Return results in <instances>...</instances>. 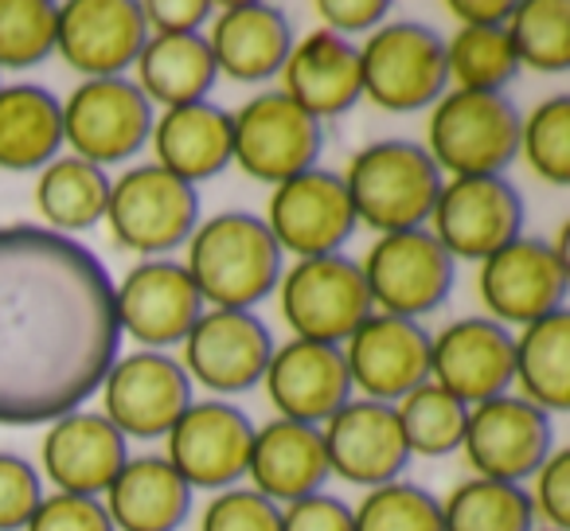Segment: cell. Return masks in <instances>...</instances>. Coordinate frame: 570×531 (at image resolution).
Here are the masks:
<instances>
[{
  "instance_id": "6da1fadb",
  "label": "cell",
  "mask_w": 570,
  "mask_h": 531,
  "mask_svg": "<svg viewBox=\"0 0 570 531\" xmlns=\"http://www.w3.org/2000/svg\"><path fill=\"white\" fill-rule=\"evenodd\" d=\"M118 348L102 258L36 223L0 227V426L75 414L102 387Z\"/></svg>"
},
{
  "instance_id": "7a4b0ae2",
  "label": "cell",
  "mask_w": 570,
  "mask_h": 531,
  "mask_svg": "<svg viewBox=\"0 0 570 531\" xmlns=\"http://www.w3.org/2000/svg\"><path fill=\"white\" fill-rule=\"evenodd\" d=\"M188 278L212 309L250 313L282 282V246L250 212H223L188 238Z\"/></svg>"
},
{
  "instance_id": "3957f363",
  "label": "cell",
  "mask_w": 570,
  "mask_h": 531,
  "mask_svg": "<svg viewBox=\"0 0 570 531\" xmlns=\"http://www.w3.org/2000/svg\"><path fill=\"white\" fill-rule=\"evenodd\" d=\"M348 188L356 223L380 235L419 230L430 219L442 191V173L430 153L414 141H372L348 160L341 176Z\"/></svg>"
},
{
  "instance_id": "277c9868",
  "label": "cell",
  "mask_w": 570,
  "mask_h": 531,
  "mask_svg": "<svg viewBox=\"0 0 570 531\" xmlns=\"http://www.w3.org/2000/svg\"><path fill=\"white\" fill-rule=\"evenodd\" d=\"M422 149L438 173H450L453 180L500 176L520 153V114L508 95L450 90L434 102Z\"/></svg>"
},
{
  "instance_id": "5b68a950",
  "label": "cell",
  "mask_w": 570,
  "mask_h": 531,
  "mask_svg": "<svg viewBox=\"0 0 570 531\" xmlns=\"http://www.w3.org/2000/svg\"><path fill=\"white\" fill-rule=\"evenodd\" d=\"M360 82L387 114L430 110L445 95V40L419 20H391L380 24L360 48Z\"/></svg>"
},
{
  "instance_id": "8992f818",
  "label": "cell",
  "mask_w": 570,
  "mask_h": 531,
  "mask_svg": "<svg viewBox=\"0 0 570 531\" xmlns=\"http://www.w3.org/2000/svg\"><path fill=\"white\" fill-rule=\"evenodd\" d=\"M277 294H282V317L297 333V341L336 344V348L375 313L360 262L344 254L302 258L294 271L282 274Z\"/></svg>"
},
{
  "instance_id": "52a82bcc",
  "label": "cell",
  "mask_w": 570,
  "mask_h": 531,
  "mask_svg": "<svg viewBox=\"0 0 570 531\" xmlns=\"http://www.w3.org/2000/svg\"><path fill=\"white\" fill-rule=\"evenodd\" d=\"M321 149H325L321 121L309 118L297 102H289L282 90L250 98L243 110L230 114V160L250 180L277 188L317 168Z\"/></svg>"
},
{
  "instance_id": "ba28073f",
  "label": "cell",
  "mask_w": 570,
  "mask_h": 531,
  "mask_svg": "<svg viewBox=\"0 0 570 531\" xmlns=\"http://www.w3.org/2000/svg\"><path fill=\"white\" fill-rule=\"evenodd\" d=\"M106 223L126 250L168 254L199 227V191L160 165H137L110 184Z\"/></svg>"
},
{
  "instance_id": "9c48e42d",
  "label": "cell",
  "mask_w": 570,
  "mask_h": 531,
  "mask_svg": "<svg viewBox=\"0 0 570 531\" xmlns=\"http://www.w3.org/2000/svg\"><path fill=\"white\" fill-rule=\"evenodd\" d=\"M360 271H364L367 294H372V305H380V313L419 321L450 297L458 262L426 227H419L380 235L367 258L360 262Z\"/></svg>"
},
{
  "instance_id": "30bf717a",
  "label": "cell",
  "mask_w": 570,
  "mask_h": 531,
  "mask_svg": "<svg viewBox=\"0 0 570 531\" xmlns=\"http://www.w3.org/2000/svg\"><path fill=\"white\" fill-rule=\"evenodd\" d=\"M430 223L453 262H484L520 238L523 199L508 176H458L442 184Z\"/></svg>"
},
{
  "instance_id": "8fae6325",
  "label": "cell",
  "mask_w": 570,
  "mask_h": 531,
  "mask_svg": "<svg viewBox=\"0 0 570 531\" xmlns=\"http://www.w3.org/2000/svg\"><path fill=\"white\" fill-rule=\"evenodd\" d=\"M153 102L134 79H87L63 102V141L79 160L106 168L129 160L153 134Z\"/></svg>"
},
{
  "instance_id": "7c38bea8",
  "label": "cell",
  "mask_w": 570,
  "mask_h": 531,
  "mask_svg": "<svg viewBox=\"0 0 570 531\" xmlns=\"http://www.w3.org/2000/svg\"><path fill=\"white\" fill-rule=\"evenodd\" d=\"M567 250L547 246L539 238H515L504 250L481 262L476 289H481L484 309L497 325H535L551 313L567 309Z\"/></svg>"
},
{
  "instance_id": "4fadbf2b",
  "label": "cell",
  "mask_w": 570,
  "mask_h": 531,
  "mask_svg": "<svg viewBox=\"0 0 570 531\" xmlns=\"http://www.w3.org/2000/svg\"><path fill=\"white\" fill-rule=\"evenodd\" d=\"M165 437V461L188 489H235L250 465L254 422L227 399H199Z\"/></svg>"
},
{
  "instance_id": "5bb4252c",
  "label": "cell",
  "mask_w": 570,
  "mask_h": 531,
  "mask_svg": "<svg viewBox=\"0 0 570 531\" xmlns=\"http://www.w3.org/2000/svg\"><path fill=\"white\" fill-rule=\"evenodd\" d=\"M262 223L269 227L274 243L282 246V254H297V262L341 254V246L360 227L348 188L328 168H309L294 180L277 184Z\"/></svg>"
},
{
  "instance_id": "9a60e30c",
  "label": "cell",
  "mask_w": 570,
  "mask_h": 531,
  "mask_svg": "<svg viewBox=\"0 0 570 531\" xmlns=\"http://www.w3.org/2000/svg\"><path fill=\"white\" fill-rule=\"evenodd\" d=\"M551 414L520 395H500L481 406H469L461 450L476 469V476L520 484L539 473V465L551 453Z\"/></svg>"
},
{
  "instance_id": "2e32d148",
  "label": "cell",
  "mask_w": 570,
  "mask_h": 531,
  "mask_svg": "<svg viewBox=\"0 0 570 531\" xmlns=\"http://www.w3.org/2000/svg\"><path fill=\"white\" fill-rule=\"evenodd\" d=\"M191 399V380L168 352H134L114 360L102 380V406L121 437H165Z\"/></svg>"
},
{
  "instance_id": "e0dca14e",
  "label": "cell",
  "mask_w": 570,
  "mask_h": 531,
  "mask_svg": "<svg viewBox=\"0 0 570 531\" xmlns=\"http://www.w3.org/2000/svg\"><path fill=\"white\" fill-rule=\"evenodd\" d=\"M145 40L149 24L137 0H71L56 9V51L87 79H121Z\"/></svg>"
},
{
  "instance_id": "ac0fdd59",
  "label": "cell",
  "mask_w": 570,
  "mask_h": 531,
  "mask_svg": "<svg viewBox=\"0 0 570 531\" xmlns=\"http://www.w3.org/2000/svg\"><path fill=\"white\" fill-rule=\"evenodd\" d=\"M274 356V336L254 313L204 309V317L184 336L180 367L188 380L215 395H238L262 383Z\"/></svg>"
},
{
  "instance_id": "d6986e66",
  "label": "cell",
  "mask_w": 570,
  "mask_h": 531,
  "mask_svg": "<svg viewBox=\"0 0 570 531\" xmlns=\"http://www.w3.org/2000/svg\"><path fill=\"white\" fill-rule=\"evenodd\" d=\"M341 352L352 387L372 403L395 406L414 387L430 383V336L419 321L372 313Z\"/></svg>"
},
{
  "instance_id": "ffe728a7",
  "label": "cell",
  "mask_w": 570,
  "mask_h": 531,
  "mask_svg": "<svg viewBox=\"0 0 570 531\" xmlns=\"http://www.w3.org/2000/svg\"><path fill=\"white\" fill-rule=\"evenodd\" d=\"M114 309L121 336L141 341L145 352H165L168 344H184L191 325L204 317V297L180 262L149 258L114 286Z\"/></svg>"
},
{
  "instance_id": "44dd1931",
  "label": "cell",
  "mask_w": 570,
  "mask_h": 531,
  "mask_svg": "<svg viewBox=\"0 0 570 531\" xmlns=\"http://www.w3.org/2000/svg\"><path fill=\"white\" fill-rule=\"evenodd\" d=\"M430 380L465 406L508 395L515 383V336L492 317H465L430 341Z\"/></svg>"
},
{
  "instance_id": "7402d4cb",
  "label": "cell",
  "mask_w": 570,
  "mask_h": 531,
  "mask_svg": "<svg viewBox=\"0 0 570 531\" xmlns=\"http://www.w3.org/2000/svg\"><path fill=\"white\" fill-rule=\"evenodd\" d=\"M321 437H325L328 473L348 484H364V489L399 481V473L411 461L395 406L372 403V399H348L321 426Z\"/></svg>"
},
{
  "instance_id": "603a6c76",
  "label": "cell",
  "mask_w": 570,
  "mask_h": 531,
  "mask_svg": "<svg viewBox=\"0 0 570 531\" xmlns=\"http://www.w3.org/2000/svg\"><path fill=\"white\" fill-rule=\"evenodd\" d=\"M262 383L277 414L285 422H305V426H325L352 399L344 352L336 344L297 341V336L274 348Z\"/></svg>"
},
{
  "instance_id": "cb8c5ba5",
  "label": "cell",
  "mask_w": 570,
  "mask_h": 531,
  "mask_svg": "<svg viewBox=\"0 0 570 531\" xmlns=\"http://www.w3.org/2000/svg\"><path fill=\"white\" fill-rule=\"evenodd\" d=\"M40 461L59 492L98 500L129 461V445L106 414L75 411L51 422V430L43 434Z\"/></svg>"
},
{
  "instance_id": "d4e9b609",
  "label": "cell",
  "mask_w": 570,
  "mask_h": 531,
  "mask_svg": "<svg viewBox=\"0 0 570 531\" xmlns=\"http://www.w3.org/2000/svg\"><path fill=\"white\" fill-rule=\"evenodd\" d=\"M212 48L215 71L235 82H266L282 75L285 59L294 51V28L289 17L262 0H235L212 20Z\"/></svg>"
},
{
  "instance_id": "484cf974",
  "label": "cell",
  "mask_w": 570,
  "mask_h": 531,
  "mask_svg": "<svg viewBox=\"0 0 570 531\" xmlns=\"http://www.w3.org/2000/svg\"><path fill=\"white\" fill-rule=\"evenodd\" d=\"M282 95L317 121L348 114L364 98L360 48L344 36L328 32V28L309 32L302 43H294V51L285 59Z\"/></svg>"
},
{
  "instance_id": "4316f807",
  "label": "cell",
  "mask_w": 570,
  "mask_h": 531,
  "mask_svg": "<svg viewBox=\"0 0 570 531\" xmlns=\"http://www.w3.org/2000/svg\"><path fill=\"white\" fill-rule=\"evenodd\" d=\"M246 476L254 481V492H262L274 504H294V500L321 492L333 476L321 426L274 419L262 430H254Z\"/></svg>"
},
{
  "instance_id": "83f0119b",
  "label": "cell",
  "mask_w": 570,
  "mask_h": 531,
  "mask_svg": "<svg viewBox=\"0 0 570 531\" xmlns=\"http://www.w3.org/2000/svg\"><path fill=\"white\" fill-rule=\"evenodd\" d=\"M102 496L114 531H176L191 512V489L157 453L129 458Z\"/></svg>"
},
{
  "instance_id": "f1b7e54d",
  "label": "cell",
  "mask_w": 570,
  "mask_h": 531,
  "mask_svg": "<svg viewBox=\"0 0 570 531\" xmlns=\"http://www.w3.org/2000/svg\"><path fill=\"white\" fill-rule=\"evenodd\" d=\"M149 137L157 149V165L191 188L230 165V114L212 102L165 110L153 121Z\"/></svg>"
},
{
  "instance_id": "f546056e",
  "label": "cell",
  "mask_w": 570,
  "mask_h": 531,
  "mask_svg": "<svg viewBox=\"0 0 570 531\" xmlns=\"http://www.w3.org/2000/svg\"><path fill=\"white\" fill-rule=\"evenodd\" d=\"M63 149V102L36 82L0 87V168H48Z\"/></svg>"
},
{
  "instance_id": "4dcf8cb0",
  "label": "cell",
  "mask_w": 570,
  "mask_h": 531,
  "mask_svg": "<svg viewBox=\"0 0 570 531\" xmlns=\"http://www.w3.org/2000/svg\"><path fill=\"white\" fill-rule=\"evenodd\" d=\"M215 79H219V71H215L212 48L199 32L149 36L141 56H137V90L165 110L204 102Z\"/></svg>"
},
{
  "instance_id": "1f68e13d",
  "label": "cell",
  "mask_w": 570,
  "mask_h": 531,
  "mask_svg": "<svg viewBox=\"0 0 570 531\" xmlns=\"http://www.w3.org/2000/svg\"><path fill=\"white\" fill-rule=\"evenodd\" d=\"M515 383L531 406L547 414L570 411V313L528 325L515 336Z\"/></svg>"
},
{
  "instance_id": "d6a6232c",
  "label": "cell",
  "mask_w": 570,
  "mask_h": 531,
  "mask_svg": "<svg viewBox=\"0 0 570 531\" xmlns=\"http://www.w3.org/2000/svg\"><path fill=\"white\" fill-rule=\"evenodd\" d=\"M36 204L56 235H79L106 219L110 204V176L98 165L79 157H59L40 173L36 184Z\"/></svg>"
},
{
  "instance_id": "836d02e7",
  "label": "cell",
  "mask_w": 570,
  "mask_h": 531,
  "mask_svg": "<svg viewBox=\"0 0 570 531\" xmlns=\"http://www.w3.org/2000/svg\"><path fill=\"white\" fill-rule=\"evenodd\" d=\"M442 531H535V508L520 484L473 476L445 496Z\"/></svg>"
},
{
  "instance_id": "e575fe53",
  "label": "cell",
  "mask_w": 570,
  "mask_h": 531,
  "mask_svg": "<svg viewBox=\"0 0 570 531\" xmlns=\"http://www.w3.org/2000/svg\"><path fill=\"white\" fill-rule=\"evenodd\" d=\"M395 414L411 458L414 453L419 458H445V453L461 450V442H465L469 406L461 399H453L445 387H438L434 380L414 387L406 399H399Z\"/></svg>"
},
{
  "instance_id": "d590c367",
  "label": "cell",
  "mask_w": 570,
  "mask_h": 531,
  "mask_svg": "<svg viewBox=\"0 0 570 531\" xmlns=\"http://www.w3.org/2000/svg\"><path fill=\"white\" fill-rule=\"evenodd\" d=\"M445 71L458 90L504 95V87L520 71L508 28H458V36L445 43Z\"/></svg>"
},
{
  "instance_id": "8d00e7d4",
  "label": "cell",
  "mask_w": 570,
  "mask_h": 531,
  "mask_svg": "<svg viewBox=\"0 0 570 531\" xmlns=\"http://www.w3.org/2000/svg\"><path fill=\"white\" fill-rule=\"evenodd\" d=\"M508 36L520 67L539 75H562L570 67V4L567 0H523L512 4Z\"/></svg>"
},
{
  "instance_id": "74e56055",
  "label": "cell",
  "mask_w": 570,
  "mask_h": 531,
  "mask_svg": "<svg viewBox=\"0 0 570 531\" xmlns=\"http://www.w3.org/2000/svg\"><path fill=\"white\" fill-rule=\"evenodd\" d=\"M352 531H442V500L411 481L380 484L352 508Z\"/></svg>"
},
{
  "instance_id": "f35d334b",
  "label": "cell",
  "mask_w": 570,
  "mask_h": 531,
  "mask_svg": "<svg viewBox=\"0 0 570 531\" xmlns=\"http://www.w3.org/2000/svg\"><path fill=\"white\" fill-rule=\"evenodd\" d=\"M51 0H0V71H24L56 51Z\"/></svg>"
},
{
  "instance_id": "ab89813d",
  "label": "cell",
  "mask_w": 570,
  "mask_h": 531,
  "mask_svg": "<svg viewBox=\"0 0 570 531\" xmlns=\"http://www.w3.org/2000/svg\"><path fill=\"white\" fill-rule=\"evenodd\" d=\"M520 153L547 184H570V98L554 95L520 121Z\"/></svg>"
},
{
  "instance_id": "60d3db41",
  "label": "cell",
  "mask_w": 570,
  "mask_h": 531,
  "mask_svg": "<svg viewBox=\"0 0 570 531\" xmlns=\"http://www.w3.org/2000/svg\"><path fill=\"white\" fill-rule=\"evenodd\" d=\"M199 531H282V508L254 489H223L204 508Z\"/></svg>"
},
{
  "instance_id": "b9f144b4",
  "label": "cell",
  "mask_w": 570,
  "mask_h": 531,
  "mask_svg": "<svg viewBox=\"0 0 570 531\" xmlns=\"http://www.w3.org/2000/svg\"><path fill=\"white\" fill-rule=\"evenodd\" d=\"M40 500V469L17 453H0V531H24Z\"/></svg>"
},
{
  "instance_id": "7bdbcfd3",
  "label": "cell",
  "mask_w": 570,
  "mask_h": 531,
  "mask_svg": "<svg viewBox=\"0 0 570 531\" xmlns=\"http://www.w3.org/2000/svg\"><path fill=\"white\" fill-rule=\"evenodd\" d=\"M24 531H114V523L102 500L51 492V496L40 500Z\"/></svg>"
},
{
  "instance_id": "ee69618b",
  "label": "cell",
  "mask_w": 570,
  "mask_h": 531,
  "mask_svg": "<svg viewBox=\"0 0 570 531\" xmlns=\"http://www.w3.org/2000/svg\"><path fill=\"white\" fill-rule=\"evenodd\" d=\"M531 496V508L551 523L554 531L570 528V450H551L547 461L535 473V492Z\"/></svg>"
},
{
  "instance_id": "f6af8a7d",
  "label": "cell",
  "mask_w": 570,
  "mask_h": 531,
  "mask_svg": "<svg viewBox=\"0 0 570 531\" xmlns=\"http://www.w3.org/2000/svg\"><path fill=\"white\" fill-rule=\"evenodd\" d=\"M282 531H352V508L341 496L313 492L282 508Z\"/></svg>"
},
{
  "instance_id": "bcb514c9",
  "label": "cell",
  "mask_w": 570,
  "mask_h": 531,
  "mask_svg": "<svg viewBox=\"0 0 570 531\" xmlns=\"http://www.w3.org/2000/svg\"><path fill=\"white\" fill-rule=\"evenodd\" d=\"M141 17L149 24V36H191L212 17V4L207 0H145Z\"/></svg>"
},
{
  "instance_id": "7dc6e473",
  "label": "cell",
  "mask_w": 570,
  "mask_h": 531,
  "mask_svg": "<svg viewBox=\"0 0 570 531\" xmlns=\"http://www.w3.org/2000/svg\"><path fill=\"white\" fill-rule=\"evenodd\" d=\"M387 0H321L317 17L328 24V32L352 36V32H375L387 20Z\"/></svg>"
},
{
  "instance_id": "c3c4849f",
  "label": "cell",
  "mask_w": 570,
  "mask_h": 531,
  "mask_svg": "<svg viewBox=\"0 0 570 531\" xmlns=\"http://www.w3.org/2000/svg\"><path fill=\"white\" fill-rule=\"evenodd\" d=\"M445 9L461 20V28H504L512 17L508 0H450Z\"/></svg>"
},
{
  "instance_id": "681fc988",
  "label": "cell",
  "mask_w": 570,
  "mask_h": 531,
  "mask_svg": "<svg viewBox=\"0 0 570 531\" xmlns=\"http://www.w3.org/2000/svg\"><path fill=\"white\" fill-rule=\"evenodd\" d=\"M535 531H554V528H535Z\"/></svg>"
}]
</instances>
